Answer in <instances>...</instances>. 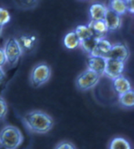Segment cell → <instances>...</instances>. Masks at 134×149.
<instances>
[{
    "mask_svg": "<svg viewBox=\"0 0 134 149\" xmlns=\"http://www.w3.org/2000/svg\"><path fill=\"white\" fill-rule=\"evenodd\" d=\"M111 46L112 45L108 40H107L104 38H101L98 40L94 51L90 56H100V57H105L106 55L108 54L109 50L111 49Z\"/></svg>",
    "mask_w": 134,
    "mask_h": 149,
    "instance_id": "14",
    "label": "cell"
},
{
    "mask_svg": "<svg viewBox=\"0 0 134 149\" xmlns=\"http://www.w3.org/2000/svg\"><path fill=\"white\" fill-rule=\"evenodd\" d=\"M107 58L100 56H89L86 58L88 69L96 72L99 75H103L105 70Z\"/></svg>",
    "mask_w": 134,
    "mask_h": 149,
    "instance_id": "9",
    "label": "cell"
},
{
    "mask_svg": "<svg viewBox=\"0 0 134 149\" xmlns=\"http://www.w3.org/2000/svg\"><path fill=\"white\" fill-rule=\"evenodd\" d=\"M80 39L75 32V31H70L65 36L64 45L68 49H74L78 47L80 45Z\"/></svg>",
    "mask_w": 134,
    "mask_h": 149,
    "instance_id": "16",
    "label": "cell"
},
{
    "mask_svg": "<svg viewBox=\"0 0 134 149\" xmlns=\"http://www.w3.org/2000/svg\"><path fill=\"white\" fill-rule=\"evenodd\" d=\"M112 80H113L112 85L114 90L119 95L132 90V86L129 80L122 74Z\"/></svg>",
    "mask_w": 134,
    "mask_h": 149,
    "instance_id": "11",
    "label": "cell"
},
{
    "mask_svg": "<svg viewBox=\"0 0 134 149\" xmlns=\"http://www.w3.org/2000/svg\"><path fill=\"white\" fill-rule=\"evenodd\" d=\"M16 39L23 54H29L33 51L38 43L37 37L31 34H22Z\"/></svg>",
    "mask_w": 134,
    "mask_h": 149,
    "instance_id": "8",
    "label": "cell"
},
{
    "mask_svg": "<svg viewBox=\"0 0 134 149\" xmlns=\"http://www.w3.org/2000/svg\"><path fill=\"white\" fill-rule=\"evenodd\" d=\"M52 70L49 64L41 62L32 68L30 73V82L34 88H39L46 84L51 78Z\"/></svg>",
    "mask_w": 134,
    "mask_h": 149,
    "instance_id": "3",
    "label": "cell"
},
{
    "mask_svg": "<svg viewBox=\"0 0 134 149\" xmlns=\"http://www.w3.org/2000/svg\"><path fill=\"white\" fill-rule=\"evenodd\" d=\"M3 26L0 25V37H1V36H2V32H3Z\"/></svg>",
    "mask_w": 134,
    "mask_h": 149,
    "instance_id": "28",
    "label": "cell"
},
{
    "mask_svg": "<svg viewBox=\"0 0 134 149\" xmlns=\"http://www.w3.org/2000/svg\"><path fill=\"white\" fill-rule=\"evenodd\" d=\"M75 32L79 38L80 41H83L86 39L90 38L94 36L93 31L88 25H78L75 29Z\"/></svg>",
    "mask_w": 134,
    "mask_h": 149,
    "instance_id": "20",
    "label": "cell"
},
{
    "mask_svg": "<svg viewBox=\"0 0 134 149\" xmlns=\"http://www.w3.org/2000/svg\"><path fill=\"white\" fill-rule=\"evenodd\" d=\"M120 105L126 108H132L134 106V92L133 89L119 95Z\"/></svg>",
    "mask_w": 134,
    "mask_h": 149,
    "instance_id": "17",
    "label": "cell"
},
{
    "mask_svg": "<svg viewBox=\"0 0 134 149\" xmlns=\"http://www.w3.org/2000/svg\"><path fill=\"white\" fill-rule=\"evenodd\" d=\"M17 4L22 9L30 10L33 9L38 5L39 0H15Z\"/></svg>",
    "mask_w": 134,
    "mask_h": 149,
    "instance_id": "21",
    "label": "cell"
},
{
    "mask_svg": "<svg viewBox=\"0 0 134 149\" xmlns=\"http://www.w3.org/2000/svg\"><path fill=\"white\" fill-rule=\"evenodd\" d=\"M54 149H77L73 143L68 141H63L56 145Z\"/></svg>",
    "mask_w": 134,
    "mask_h": 149,
    "instance_id": "24",
    "label": "cell"
},
{
    "mask_svg": "<svg viewBox=\"0 0 134 149\" xmlns=\"http://www.w3.org/2000/svg\"><path fill=\"white\" fill-rule=\"evenodd\" d=\"M124 69H125V62L119 61L114 59H107L103 74L107 75L111 79H114L122 75Z\"/></svg>",
    "mask_w": 134,
    "mask_h": 149,
    "instance_id": "7",
    "label": "cell"
},
{
    "mask_svg": "<svg viewBox=\"0 0 134 149\" xmlns=\"http://www.w3.org/2000/svg\"><path fill=\"white\" fill-rule=\"evenodd\" d=\"M109 149H132V148L126 139L122 136H115L110 142Z\"/></svg>",
    "mask_w": 134,
    "mask_h": 149,
    "instance_id": "19",
    "label": "cell"
},
{
    "mask_svg": "<svg viewBox=\"0 0 134 149\" xmlns=\"http://www.w3.org/2000/svg\"><path fill=\"white\" fill-rule=\"evenodd\" d=\"M3 51L5 53L7 62L12 65L18 61L21 55L23 54L18 42L14 37H10L7 39L4 45Z\"/></svg>",
    "mask_w": 134,
    "mask_h": 149,
    "instance_id": "5",
    "label": "cell"
},
{
    "mask_svg": "<svg viewBox=\"0 0 134 149\" xmlns=\"http://www.w3.org/2000/svg\"><path fill=\"white\" fill-rule=\"evenodd\" d=\"M104 21L106 22L109 31H116L122 27L121 16L115 13L108 7L106 12Z\"/></svg>",
    "mask_w": 134,
    "mask_h": 149,
    "instance_id": "10",
    "label": "cell"
},
{
    "mask_svg": "<svg viewBox=\"0 0 134 149\" xmlns=\"http://www.w3.org/2000/svg\"><path fill=\"white\" fill-rule=\"evenodd\" d=\"M22 122L29 131L35 134H47L54 126V121L51 116L40 110L28 111L24 115Z\"/></svg>",
    "mask_w": 134,
    "mask_h": 149,
    "instance_id": "1",
    "label": "cell"
},
{
    "mask_svg": "<svg viewBox=\"0 0 134 149\" xmlns=\"http://www.w3.org/2000/svg\"><path fill=\"white\" fill-rule=\"evenodd\" d=\"M6 62H7V61H6L5 53L3 51V49L0 48V67H3Z\"/></svg>",
    "mask_w": 134,
    "mask_h": 149,
    "instance_id": "26",
    "label": "cell"
},
{
    "mask_svg": "<svg viewBox=\"0 0 134 149\" xmlns=\"http://www.w3.org/2000/svg\"><path fill=\"white\" fill-rule=\"evenodd\" d=\"M88 26L93 31V35L98 38H104V36L108 32V28L104 20L100 21H91Z\"/></svg>",
    "mask_w": 134,
    "mask_h": 149,
    "instance_id": "12",
    "label": "cell"
},
{
    "mask_svg": "<svg viewBox=\"0 0 134 149\" xmlns=\"http://www.w3.org/2000/svg\"><path fill=\"white\" fill-rule=\"evenodd\" d=\"M101 77V75L87 68L78 75L75 80V85L79 90L87 91L97 85Z\"/></svg>",
    "mask_w": 134,
    "mask_h": 149,
    "instance_id": "4",
    "label": "cell"
},
{
    "mask_svg": "<svg viewBox=\"0 0 134 149\" xmlns=\"http://www.w3.org/2000/svg\"><path fill=\"white\" fill-rule=\"evenodd\" d=\"M108 8L120 16L127 12L126 0H110Z\"/></svg>",
    "mask_w": 134,
    "mask_h": 149,
    "instance_id": "18",
    "label": "cell"
},
{
    "mask_svg": "<svg viewBox=\"0 0 134 149\" xmlns=\"http://www.w3.org/2000/svg\"><path fill=\"white\" fill-rule=\"evenodd\" d=\"M5 77H6L5 72H4V70L3 69V67H0V83H2V82L4 81Z\"/></svg>",
    "mask_w": 134,
    "mask_h": 149,
    "instance_id": "27",
    "label": "cell"
},
{
    "mask_svg": "<svg viewBox=\"0 0 134 149\" xmlns=\"http://www.w3.org/2000/svg\"><path fill=\"white\" fill-rule=\"evenodd\" d=\"M8 112V106L5 99L0 96V120H3L6 118Z\"/></svg>",
    "mask_w": 134,
    "mask_h": 149,
    "instance_id": "23",
    "label": "cell"
},
{
    "mask_svg": "<svg viewBox=\"0 0 134 149\" xmlns=\"http://www.w3.org/2000/svg\"><path fill=\"white\" fill-rule=\"evenodd\" d=\"M129 49L124 43H116L112 45L108 54L106 55L107 59H114L119 61L126 62L129 57Z\"/></svg>",
    "mask_w": 134,
    "mask_h": 149,
    "instance_id": "6",
    "label": "cell"
},
{
    "mask_svg": "<svg viewBox=\"0 0 134 149\" xmlns=\"http://www.w3.org/2000/svg\"><path fill=\"white\" fill-rule=\"evenodd\" d=\"M10 21V14L4 8L0 7V25L4 27Z\"/></svg>",
    "mask_w": 134,
    "mask_h": 149,
    "instance_id": "22",
    "label": "cell"
},
{
    "mask_svg": "<svg viewBox=\"0 0 134 149\" xmlns=\"http://www.w3.org/2000/svg\"><path fill=\"white\" fill-rule=\"evenodd\" d=\"M99 39H101V38H98L97 36H93L89 39H86L80 42L79 46L83 49V50L85 52V54H87L90 56L94 51Z\"/></svg>",
    "mask_w": 134,
    "mask_h": 149,
    "instance_id": "15",
    "label": "cell"
},
{
    "mask_svg": "<svg viewBox=\"0 0 134 149\" xmlns=\"http://www.w3.org/2000/svg\"><path fill=\"white\" fill-rule=\"evenodd\" d=\"M23 142V135L17 127L6 126L0 131V147L3 149H17Z\"/></svg>",
    "mask_w": 134,
    "mask_h": 149,
    "instance_id": "2",
    "label": "cell"
},
{
    "mask_svg": "<svg viewBox=\"0 0 134 149\" xmlns=\"http://www.w3.org/2000/svg\"><path fill=\"white\" fill-rule=\"evenodd\" d=\"M134 0H126V4L127 12H129L131 14L134 13Z\"/></svg>",
    "mask_w": 134,
    "mask_h": 149,
    "instance_id": "25",
    "label": "cell"
},
{
    "mask_svg": "<svg viewBox=\"0 0 134 149\" xmlns=\"http://www.w3.org/2000/svg\"><path fill=\"white\" fill-rule=\"evenodd\" d=\"M108 7L102 3H94L90 8L91 21L104 20Z\"/></svg>",
    "mask_w": 134,
    "mask_h": 149,
    "instance_id": "13",
    "label": "cell"
}]
</instances>
